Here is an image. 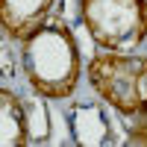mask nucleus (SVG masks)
<instances>
[{
    "mask_svg": "<svg viewBox=\"0 0 147 147\" xmlns=\"http://www.w3.org/2000/svg\"><path fill=\"white\" fill-rule=\"evenodd\" d=\"M53 0H0V18L9 38H27V32L44 21Z\"/></svg>",
    "mask_w": 147,
    "mask_h": 147,
    "instance_id": "nucleus-4",
    "label": "nucleus"
},
{
    "mask_svg": "<svg viewBox=\"0 0 147 147\" xmlns=\"http://www.w3.org/2000/svg\"><path fill=\"white\" fill-rule=\"evenodd\" d=\"M30 141V124L27 112L9 88H0V144L3 147H21Z\"/></svg>",
    "mask_w": 147,
    "mask_h": 147,
    "instance_id": "nucleus-6",
    "label": "nucleus"
},
{
    "mask_svg": "<svg viewBox=\"0 0 147 147\" xmlns=\"http://www.w3.org/2000/svg\"><path fill=\"white\" fill-rule=\"evenodd\" d=\"M97 94L124 115H147V59L129 53H97L88 65Z\"/></svg>",
    "mask_w": 147,
    "mask_h": 147,
    "instance_id": "nucleus-2",
    "label": "nucleus"
},
{
    "mask_svg": "<svg viewBox=\"0 0 147 147\" xmlns=\"http://www.w3.org/2000/svg\"><path fill=\"white\" fill-rule=\"evenodd\" d=\"M24 71L41 97H68L80 82V44L65 21L47 18L24 38Z\"/></svg>",
    "mask_w": 147,
    "mask_h": 147,
    "instance_id": "nucleus-1",
    "label": "nucleus"
},
{
    "mask_svg": "<svg viewBox=\"0 0 147 147\" xmlns=\"http://www.w3.org/2000/svg\"><path fill=\"white\" fill-rule=\"evenodd\" d=\"M71 129H74V141L85 147H103L112 141L109 121L103 115V109L94 103H82L71 112Z\"/></svg>",
    "mask_w": 147,
    "mask_h": 147,
    "instance_id": "nucleus-5",
    "label": "nucleus"
},
{
    "mask_svg": "<svg viewBox=\"0 0 147 147\" xmlns=\"http://www.w3.org/2000/svg\"><path fill=\"white\" fill-rule=\"evenodd\" d=\"M80 15L103 50H136L147 35V0H80Z\"/></svg>",
    "mask_w": 147,
    "mask_h": 147,
    "instance_id": "nucleus-3",
    "label": "nucleus"
}]
</instances>
